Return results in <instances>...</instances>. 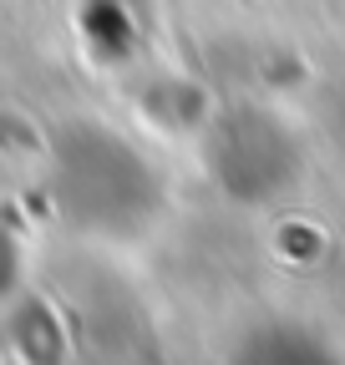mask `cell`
<instances>
[{
    "label": "cell",
    "mask_w": 345,
    "mask_h": 365,
    "mask_svg": "<svg viewBox=\"0 0 345 365\" xmlns=\"http://www.w3.org/2000/svg\"><path fill=\"white\" fill-rule=\"evenodd\" d=\"M46 203L71 239L133 254L163 234L172 182L127 127L107 117H66L46 143Z\"/></svg>",
    "instance_id": "cell-1"
},
{
    "label": "cell",
    "mask_w": 345,
    "mask_h": 365,
    "mask_svg": "<svg viewBox=\"0 0 345 365\" xmlns=\"http://www.w3.org/2000/svg\"><path fill=\"white\" fill-rule=\"evenodd\" d=\"M0 254H16V244H11V234H6V228H0ZM11 274H0V304H6V294H11Z\"/></svg>",
    "instance_id": "cell-2"
}]
</instances>
